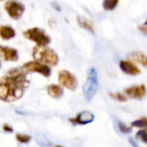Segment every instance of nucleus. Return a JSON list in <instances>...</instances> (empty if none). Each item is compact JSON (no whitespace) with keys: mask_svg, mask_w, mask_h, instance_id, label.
<instances>
[{"mask_svg":"<svg viewBox=\"0 0 147 147\" xmlns=\"http://www.w3.org/2000/svg\"><path fill=\"white\" fill-rule=\"evenodd\" d=\"M29 80L22 69H11L8 75L0 79V100L13 102L23 96L24 90L28 87Z\"/></svg>","mask_w":147,"mask_h":147,"instance_id":"obj_1","label":"nucleus"},{"mask_svg":"<svg viewBox=\"0 0 147 147\" xmlns=\"http://www.w3.org/2000/svg\"><path fill=\"white\" fill-rule=\"evenodd\" d=\"M32 57L35 61L47 65L49 67H55L59 63V57L53 49L47 45H36L33 47Z\"/></svg>","mask_w":147,"mask_h":147,"instance_id":"obj_2","label":"nucleus"},{"mask_svg":"<svg viewBox=\"0 0 147 147\" xmlns=\"http://www.w3.org/2000/svg\"><path fill=\"white\" fill-rule=\"evenodd\" d=\"M98 74H97L96 69L92 67V69H89L88 77H87L86 82L83 86V94H84V98L86 99L87 102H90L94 98V96L97 93V90H98Z\"/></svg>","mask_w":147,"mask_h":147,"instance_id":"obj_3","label":"nucleus"},{"mask_svg":"<svg viewBox=\"0 0 147 147\" xmlns=\"http://www.w3.org/2000/svg\"><path fill=\"white\" fill-rule=\"evenodd\" d=\"M23 35L27 39L36 43V45H47L51 40L49 35H47L43 29L37 27L27 29L23 32Z\"/></svg>","mask_w":147,"mask_h":147,"instance_id":"obj_4","label":"nucleus"},{"mask_svg":"<svg viewBox=\"0 0 147 147\" xmlns=\"http://www.w3.org/2000/svg\"><path fill=\"white\" fill-rule=\"evenodd\" d=\"M22 71H24L25 73H38L41 76L49 78L51 74V69L49 67V65H45L42 63H39L37 61H27L22 65Z\"/></svg>","mask_w":147,"mask_h":147,"instance_id":"obj_5","label":"nucleus"},{"mask_svg":"<svg viewBox=\"0 0 147 147\" xmlns=\"http://www.w3.org/2000/svg\"><path fill=\"white\" fill-rule=\"evenodd\" d=\"M7 14L13 19H19L24 12V6L17 0H8L4 5Z\"/></svg>","mask_w":147,"mask_h":147,"instance_id":"obj_6","label":"nucleus"},{"mask_svg":"<svg viewBox=\"0 0 147 147\" xmlns=\"http://www.w3.org/2000/svg\"><path fill=\"white\" fill-rule=\"evenodd\" d=\"M59 83L61 87L69 89V91H75L78 87L77 79L65 69H63L59 73Z\"/></svg>","mask_w":147,"mask_h":147,"instance_id":"obj_7","label":"nucleus"},{"mask_svg":"<svg viewBox=\"0 0 147 147\" xmlns=\"http://www.w3.org/2000/svg\"><path fill=\"white\" fill-rule=\"evenodd\" d=\"M125 94L132 99L141 100L146 96V88L144 85H138V86L129 87L125 90Z\"/></svg>","mask_w":147,"mask_h":147,"instance_id":"obj_8","label":"nucleus"},{"mask_svg":"<svg viewBox=\"0 0 147 147\" xmlns=\"http://www.w3.org/2000/svg\"><path fill=\"white\" fill-rule=\"evenodd\" d=\"M94 114L89 111H84V112H81L77 115L75 118H71V121L73 124H77V125H86L89 123L93 122L94 121Z\"/></svg>","mask_w":147,"mask_h":147,"instance_id":"obj_9","label":"nucleus"},{"mask_svg":"<svg viewBox=\"0 0 147 147\" xmlns=\"http://www.w3.org/2000/svg\"><path fill=\"white\" fill-rule=\"evenodd\" d=\"M0 55L3 57V59L7 61H16L19 57L17 49L9 47H3V45H0Z\"/></svg>","mask_w":147,"mask_h":147,"instance_id":"obj_10","label":"nucleus"},{"mask_svg":"<svg viewBox=\"0 0 147 147\" xmlns=\"http://www.w3.org/2000/svg\"><path fill=\"white\" fill-rule=\"evenodd\" d=\"M120 69L123 73L130 75V76H137L141 73L140 69H138L135 63L129 61H120Z\"/></svg>","mask_w":147,"mask_h":147,"instance_id":"obj_11","label":"nucleus"},{"mask_svg":"<svg viewBox=\"0 0 147 147\" xmlns=\"http://www.w3.org/2000/svg\"><path fill=\"white\" fill-rule=\"evenodd\" d=\"M16 32L15 30L9 25H1L0 26V37L4 40H8L15 36Z\"/></svg>","mask_w":147,"mask_h":147,"instance_id":"obj_12","label":"nucleus"},{"mask_svg":"<svg viewBox=\"0 0 147 147\" xmlns=\"http://www.w3.org/2000/svg\"><path fill=\"white\" fill-rule=\"evenodd\" d=\"M47 94L53 99H59L63 95V90L59 85H49L47 87Z\"/></svg>","mask_w":147,"mask_h":147,"instance_id":"obj_13","label":"nucleus"},{"mask_svg":"<svg viewBox=\"0 0 147 147\" xmlns=\"http://www.w3.org/2000/svg\"><path fill=\"white\" fill-rule=\"evenodd\" d=\"M130 57L135 61L136 63L142 65L143 67H147V55H144L143 53H140V51H134L130 55Z\"/></svg>","mask_w":147,"mask_h":147,"instance_id":"obj_14","label":"nucleus"},{"mask_svg":"<svg viewBox=\"0 0 147 147\" xmlns=\"http://www.w3.org/2000/svg\"><path fill=\"white\" fill-rule=\"evenodd\" d=\"M78 23L81 27L87 29V30H89L90 32H92V33L95 32L93 23L91 22L90 20H88L87 18H85V17H78Z\"/></svg>","mask_w":147,"mask_h":147,"instance_id":"obj_15","label":"nucleus"},{"mask_svg":"<svg viewBox=\"0 0 147 147\" xmlns=\"http://www.w3.org/2000/svg\"><path fill=\"white\" fill-rule=\"evenodd\" d=\"M118 2H119V0H104V2H103V8H104V10H107V11L114 10L117 5H118Z\"/></svg>","mask_w":147,"mask_h":147,"instance_id":"obj_16","label":"nucleus"},{"mask_svg":"<svg viewBox=\"0 0 147 147\" xmlns=\"http://www.w3.org/2000/svg\"><path fill=\"white\" fill-rule=\"evenodd\" d=\"M131 127H137V128H146L147 129V118H141L131 123Z\"/></svg>","mask_w":147,"mask_h":147,"instance_id":"obj_17","label":"nucleus"},{"mask_svg":"<svg viewBox=\"0 0 147 147\" xmlns=\"http://www.w3.org/2000/svg\"><path fill=\"white\" fill-rule=\"evenodd\" d=\"M109 96L119 102H126L127 101V97L122 93H109Z\"/></svg>","mask_w":147,"mask_h":147,"instance_id":"obj_18","label":"nucleus"},{"mask_svg":"<svg viewBox=\"0 0 147 147\" xmlns=\"http://www.w3.org/2000/svg\"><path fill=\"white\" fill-rule=\"evenodd\" d=\"M136 138L138 140L142 141L143 143L147 144V130L146 129H142V130H139L136 133Z\"/></svg>","mask_w":147,"mask_h":147,"instance_id":"obj_19","label":"nucleus"},{"mask_svg":"<svg viewBox=\"0 0 147 147\" xmlns=\"http://www.w3.org/2000/svg\"><path fill=\"white\" fill-rule=\"evenodd\" d=\"M16 140L20 143H28L30 141L31 137L26 134H16Z\"/></svg>","mask_w":147,"mask_h":147,"instance_id":"obj_20","label":"nucleus"},{"mask_svg":"<svg viewBox=\"0 0 147 147\" xmlns=\"http://www.w3.org/2000/svg\"><path fill=\"white\" fill-rule=\"evenodd\" d=\"M119 129L122 133H130L131 132V128L127 125H125L124 123L122 122H119Z\"/></svg>","mask_w":147,"mask_h":147,"instance_id":"obj_21","label":"nucleus"},{"mask_svg":"<svg viewBox=\"0 0 147 147\" xmlns=\"http://www.w3.org/2000/svg\"><path fill=\"white\" fill-rule=\"evenodd\" d=\"M3 130H4L5 132H12L13 129H12V127H10L8 124H4L3 125Z\"/></svg>","mask_w":147,"mask_h":147,"instance_id":"obj_22","label":"nucleus"},{"mask_svg":"<svg viewBox=\"0 0 147 147\" xmlns=\"http://www.w3.org/2000/svg\"><path fill=\"white\" fill-rule=\"evenodd\" d=\"M139 30L142 31L143 33L147 35V25H142V26H139Z\"/></svg>","mask_w":147,"mask_h":147,"instance_id":"obj_23","label":"nucleus"},{"mask_svg":"<svg viewBox=\"0 0 147 147\" xmlns=\"http://www.w3.org/2000/svg\"><path fill=\"white\" fill-rule=\"evenodd\" d=\"M144 25H147V19H146V21H145V23H144Z\"/></svg>","mask_w":147,"mask_h":147,"instance_id":"obj_24","label":"nucleus"},{"mask_svg":"<svg viewBox=\"0 0 147 147\" xmlns=\"http://www.w3.org/2000/svg\"><path fill=\"white\" fill-rule=\"evenodd\" d=\"M0 67H1V63H0Z\"/></svg>","mask_w":147,"mask_h":147,"instance_id":"obj_25","label":"nucleus"},{"mask_svg":"<svg viewBox=\"0 0 147 147\" xmlns=\"http://www.w3.org/2000/svg\"><path fill=\"white\" fill-rule=\"evenodd\" d=\"M0 1H2V0H0Z\"/></svg>","mask_w":147,"mask_h":147,"instance_id":"obj_26","label":"nucleus"}]
</instances>
